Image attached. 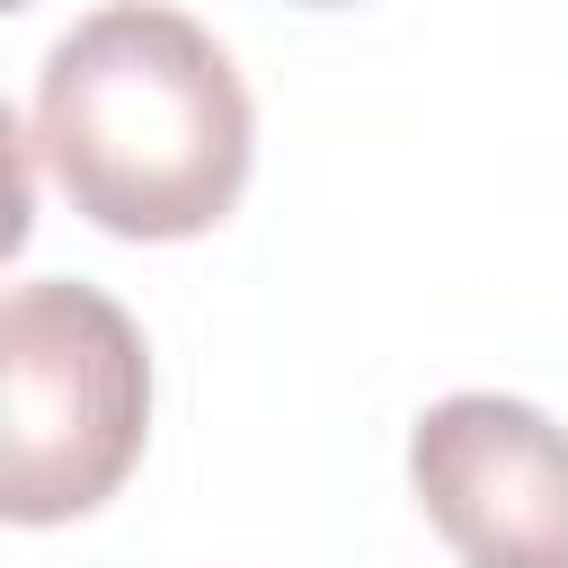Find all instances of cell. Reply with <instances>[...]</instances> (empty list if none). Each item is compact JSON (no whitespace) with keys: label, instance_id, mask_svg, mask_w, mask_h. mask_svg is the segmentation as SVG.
<instances>
[{"label":"cell","instance_id":"cell-1","mask_svg":"<svg viewBox=\"0 0 568 568\" xmlns=\"http://www.w3.org/2000/svg\"><path fill=\"white\" fill-rule=\"evenodd\" d=\"M257 115L231 53L160 0L80 18L36 80V160L115 240H195L248 186Z\"/></svg>","mask_w":568,"mask_h":568},{"label":"cell","instance_id":"cell-2","mask_svg":"<svg viewBox=\"0 0 568 568\" xmlns=\"http://www.w3.org/2000/svg\"><path fill=\"white\" fill-rule=\"evenodd\" d=\"M151 435V355L124 302L27 275L0 302V515L71 524L106 506Z\"/></svg>","mask_w":568,"mask_h":568},{"label":"cell","instance_id":"cell-3","mask_svg":"<svg viewBox=\"0 0 568 568\" xmlns=\"http://www.w3.org/2000/svg\"><path fill=\"white\" fill-rule=\"evenodd\" d=\"M408 488L462 568H568V426L532 399H435L408 426Z\"/></svg>","mask_w":568,"mask_h":568},{"label":"cell","instance_id":"cell-4","mask_svg":"<svg viewBox=\"0 0 568 568\" xmlns=\"http://www.w3.org/2000/svg\"><path fill=\"white\" fill-rule=\"evenodd\" d=\"M311 9H337V0H311Z\"/></svg>","mask_w":568,"mask_h":568}]
</instances>
